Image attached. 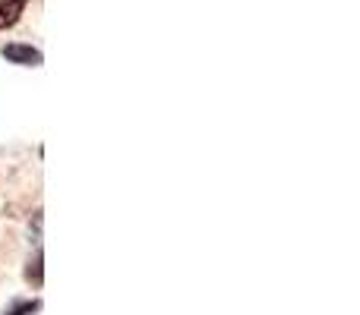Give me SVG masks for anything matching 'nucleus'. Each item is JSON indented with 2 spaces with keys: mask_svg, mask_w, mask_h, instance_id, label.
Masks as SVG:
<instances>
[{
  "mask_svg": "<svg viewBox=\"0 0 360 315\" xmlns=\"http://www.w3.org/2000/svg\"><path fill=\"white\" fill-rule=\"evenodd\" d=\"M4 57L10 63H19V67H41V51L29 48V44H6Z\"/></svg>",
  "mask_w": 360,
  "mask_h": 315,
  "instance_id": "1",
  "label": "nucleus"
},
{
  "mask_svg": "<svg viewBox=\"0 0 360 315\" xmlns=\"http://www.w3.org/2000/svg\"><path fill=\"white\" fill-rule=\"evenodd\" d=\"M29 0H0V29H10L19 22V16L25 13Z\"/></svg>",
  "mask_w": 360,
  "mask_h": 315,
  "instance_id": "2",
  "label": "nucleus"
},
{
  "mask_svg": "<svg viewBox=\"0 0 360 315\" xmlns=\"http://www.w3.org/2000/svg\"><path fill=\"white\" fill-rule=\"evenodd\" d=\"M38 309H41V300H16L6 306L4 315H35Z\"/></svg>",
  "mask_w": 360,
  "mask_h": 315,
  "instance_id": "3",
  "label": "nucleus"
},
{
  "mask_svg": "<svg viewBox=\"0 0 360 315\" xmlns=\"http://www.w3.org/2000/svg\"><path fill=\"white\" fill-rule=\"evenodd\" d=\"M25 281H29V284H35V287H41V281H44V274H41V253L29 262V268H25Z\"/></svg>",
  "mask_w": 360,
  "mask_h": 315,
  "instance_id": "4",
  "label": "nucleus"
}]
</instances>
